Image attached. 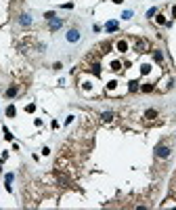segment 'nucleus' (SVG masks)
I'll return each instance as SVG.
<instances>
[{"instance_id": "obj_5", "label": "nucleus", "mask_w": 176, "mask_h": 210, "mask_svg": "<svg viewBox=\"0 0 176 210\" xmlns=\"http://www.w3.org/2000/svg\"><path fill=\"white\" fill-rule=\"evenodd\" d=\"M116 48H118L120 52H126V50H128V40H118V42H116Z\"/></svg>"}, {"instance_id": "obj_13", "label": "nucleus", "mask_w": 176, "mask_h": 210, "mask_svg": "<svg viewBox=\"0 0 176 210\" xmlns=\"http://www.w3.org/2000/svg\"><path fill=\"white\" fill-rule=\"evenodd\" d=\"M101 118H103V122H111L113 120V111H105Z\"/></svg>"}, {"instance_id": "obj_21", "label": "nucleus", "mask_w": 176, "mask_h": 210, "mask_svg": "<svg viewBox=\"0 0 176 210\" xmlns=\"http://www.w3.org/2000/svg\"><path fill=\"white\" fill-rule=\"evenodd\" d=\"M157 13V8H149V11H147V17H153Z\"/></svg>"}, {"instance_id": "obj_9", "label": "nucleus", "mask_w": 176, "mask_h": 210, "mask_svg": "<svg viewBox=\"0 0 176 210\" xmlns=\"http://www.w3.org/2000/svg\"><path fill=\"white\" fill-rule=\"evenodd\" d=\"M145 118H147V120H155V118H157V109H147V111H145Z\"/></svg>"}, {"instance_id": "obj_1", "label": "nucleus", "mask_w": 176, "mask_h": 210, "mask_svg": "<svg viewBox=\"0 0 176 210\" xmlns=\"http://www.w3.org/2000/svg\"><path fill=\"white\" fill-rule=\"evenodd\" d=\"M155 155H157V158H164V160H166V158H170V147H168V145H157Z\"/></svg>"}, {"instance_id": "obj_17", "label": "nucleus", "mask_w": 176, "mask_h": 210, "mask_svg": "<svg viewBox=\"0 0 176 210\" xmlns=\"http://www.w3.org/2000/svg\"><path fill=\"white\" fill-rule=\"evenodd\" d=\"M132 15H134L132 11H124V13H122V17H124V19H132Z\"/></svg>"}, {"instance_id": "obj_10", "label": "nucleus", "mask_w": 176, "mask_h": 210, "mask_svg": "<svg viewBox=\"0 0 176 210\" xmlns=\"http://www.w3.org/2000/svg\"><path fill=\"white\" fill-rule=\"evenodd\" d=\"M13 179H15V177H13V172H8L6 177H4V183H6V189H8V191H11V183H13Z\"/></svg>"}, {"instance_id": "obj_12", "label": "nucleus", "mask_w": 176, "mask_h": 210, "mask_svg": "<svg viewBox=\"0 0 176 210\" xmlns=\"http://www.w3.org/2000/svg\"><path fill=\"white\" fill-rule=\"evenodd\" d=\"M15 113H17L15 105H8V107H6V116H8V118H15Z\"/></svg>"}, {"instance_id": "obj_18", "label": "nucleus", "mask_w": 176, "mask_h": 210, "mask_svg": "<svg viewBox=\"0 0 176 210\" xmlns=\"http://www.w3.org/2000/svg\"><path fill=\"white\" fill-rule=\"evenodd\" d=\"M44 19H46V21H50V19H55V13H52V11H48L46 15H44Z\"/></svg>"}, {"instance_id": "obj_8", "label": "nucleus", "mask_w": 176, "mask_h": 210, "mask_svg": "<svg viewBox=\"0 0 176 210\" xmlns=\"http://www.w3.org/2000/svg\"><path fill=\"white\" fill-rule=\"evenodd\" d=\"M17 93H19V88H17V86H11V88H6V97L13 99V97H17Z\"/></svg>"}, {"instance_id": "obj_14", "label": "nucleus", "mask_w": 176, "mask_h": 210, "mask_svg": "<svg viewBox=\"0 0 176 210\" xmlns=\"http://www.w3.org/2000/svg\"><path fill=\"white\" fill-rule=\"evenodd\" d=\"M99 67H101L99 63H94V65H90V72H92V74H96V76H99V74H101V69H99Z\"/></svg>"}, {"instance_id": "obj_4", "label": "nucleus", "mask_w": 176, "mask_h": 210, "mask_svg": "<svg viewBox=\"0 0 176 210\" xmlns=\"http://www.w3.org/2000/svg\"><path fill=\"white\" fill-rule=\"evenodd\" d=\"M67 40L69 42H78V40H80V32H78V30H69L67 32Z\"/></svg>"}, {"instance_id": "obj_11", "label": "nucleus", "mask_w": 176, "mask_h": 210, "mask_svg": "<svg viewBox=\"0 0 176 210\" xmlns=\"http://www.w3.org/2000/svg\"><path fill=\"white\" fill-rule=\"evenodd\" d=\"M153 59L157 61V63H164V55H162V50H153Z\"/></svg>"}, {"instance_id": "obj_7", "label": "nucleus", "mask_w": 176, "mask_h": 210, "mask_svg": "<svg viewBox=\"0 0 176 210\" xmlns=\"http://www.w3.org/2000/svg\"><path fill=\"white\" fill-rule=\"evenodd\" d=\"M19 23L21 25H32V17L30 15H19Z\"/></svg>"}, {"instance_id": "obj_20", "label": "nucleus", "mask_w": 176, "mask_h": 210, "mask_svg": "<svg viewBox=\"0 0 176 210\" xmlns=\"http://www.w3.org/2000/svg\"><path fill=\"white\" fill-rule=\"evenodd\" d=\"M157 23L164 25V23H166V17H164V15H157Z\"/></svg>"}, {"instance_id": "obj_6", "label": "nucleus", "mask_w": 176, "mask_h": 210, "mask_svg": "<svg viewBox=\"0 0 176 210\" xmlns=\"http://www.w3.org/2000/svg\"><path fill=\"white\" fill-rule=\"evenodd\" d=\"M118 28H120V25H118V21H109L107 25H105V30H107L109 34H111V32H118Z\"/></svg>"}, {"instance_id": "obj_3", "label": "nucleus", "mask_w": 176, "mask_h": 210, "mask_svg": "<svg viewBox=\"0 0 176 210\" xmlns=\"http://www.w3.org/2000/svg\"><path fill=\"white\" fill-rule=\"evenodd\" d=\"M61 25H63V19H57V17H55V19L48 21V30L50 32H57V30H61Z\"/></svg>"}, {"instance_id": "obj_22", "label": "nucleus", "mask_w": 176, "mask_h": 210, "mask_svg": "<svg viewBox=\"0 0 176 210\" xmlns=\"http://www.w3.org/2000/svg\"><path fill=\"white\" fill-rule=\"evenodd\" d=\"M34 109H36V105H34V103H30V105H28V107H25V111H30V113H32Z\"/></svg>"}, {"instance_id": "obj_23", "label": "nucleus", "mask_w": 176, "mask_h": 210, "mask_svg": "<svg viewBox=\"0 0 176 210\" xmlns=\"http://www.w3.org/2000/svg\"><path fill=\"white\" fill-rule=\"evenodd\" d=\"M172 15H174V17H176V6H172Z\"/></svg>"}, {"instance_id": "obj_15", "label": "nucleus", "mask_w": 176, "mask_h": 210, "mask_svg": "<svg viewBox=\"0 0 176 210\" xmlns=\"http://www.w3.org/2000/svg\"><path fill=\"white\" fill-rule=\"evenodd\" d=\"M140 90H145V93L153 90V84H143V86H140Z\"/></svg>"}, {"instance_id": "obj_19", "label": "nucleus", "mask_w": 176, "mask_h": 210, "mask_svg": "<svg viewBox=\"0 0 176 210\" xmlns=\"http://www.w3.org/2000/svg\"><path fill=\"white\" fill-rule=\"evenodd\" d=\"M128 88H130L132 93H134V90H138V84H136V82H130V86H128Z\"/></svg>"}, {"instance_id": "obj_16", "label": "nucleus", "mask_w": 176, "mask_h": 210, "mask_svg": "<svg viewBox=\"0 0 176 210\" xmlns=\"http://www.w3.org/2000/svg\"><path fill=\"white\" fill-rule=\"evenodd\" d=\"M111 67L116 69V72H120V69H122V63H120V61H113V63H111Z\"/></svg>"}, {"instance_id": "obj_2", "label": "nucleus", "mask_w": 176, "mask_h": 210, "mask_svg": "<svg viewBox=\"0 0 176 210\" xmlns=\"http://www.w3.org/2000/svg\"><path fill=\"white\" fill-rule=\"evenodd\" d=\"M147 48H149V42H147V40H143V38H136V40H134V50L143 52V50H147Z\"/></svg>"}]
</instances>
